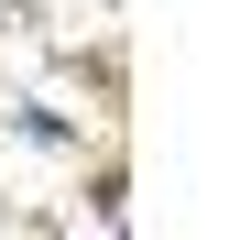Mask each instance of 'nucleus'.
<instances>
[{
  "label": "nucleus",
  "mask_w": 251,
  "mask_h": 240,
  "mask_svg": "<svg viewBox=\"0 0 251 240\" xmlns=\"http://www.w3.org/2000/svg\"><path fill=\"white\" fill-rule=\"evenodd\" d=\"M120 186H131L120 164H99V175H88V218H99V229H120Z\"/></svg>",
  "instance_id": "f257e3e1"
}]
</instances>
